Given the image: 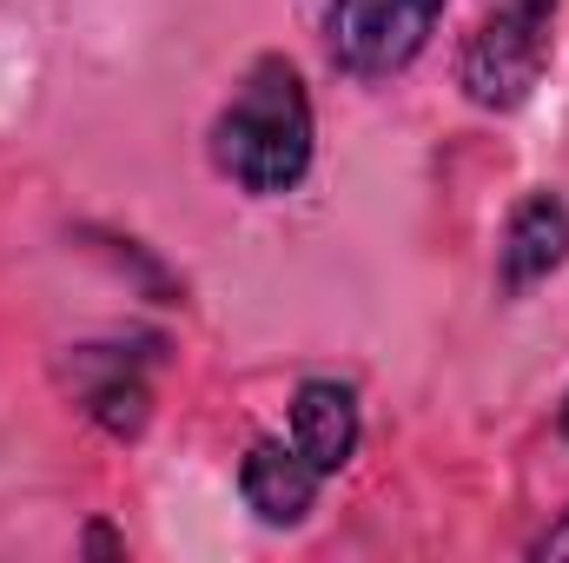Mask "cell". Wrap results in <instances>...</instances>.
<instances>
[{
  "label": "cell",
  "mask_w": 569,
  "mask_h": 563,
  "mask_svg": "<svg viewBox=\"0 0 569 563\" xmlns=\"http://www.w3.org/2000/svg\"><path fill=\"white\" fill-rule=\"evenodd\" d=\"M311 146H318V120H311L305 73L284 53H259L212 120V166L252 199H284L311 172Z\"/></svg>",
  "instance_id": "6da1fadb"
},
{
  "label": "cell",
  "mask_w": 569,
  "mask_h": 563,
  "mask_svg": "<svg viewBox=\"0 0 569 563\" xmlns=\"http://www.w3.org/2000/svg\"><path fill=\"white\" fill-rule=\"evenodd\" d=\"M550 40H557V0H490L457 53L463 100L483 113H517L550 67Z\"/></svg>",
  "instance_id": "7a4b0ae2"
},
{
  "label": "cell",
  "mask_w": 569,
  "mask_h": 563,
  "mask_svg": "<svg viewBox=\"0 0 569 563\" xmlns=\"http://www.w3.org/2000/svg\"><path fill=\"white\" fill-rule=\"evenodd\" d=\"M443 0H325V47L351 80H398L430 47Z\"/></svg>",
  "instance_id": "3957f363"
},
{
  "label": "cell",
  "mask_w": 569,
  "mask_h": 563,
  "mask_svg": "<svg viewBox=\"0 0 569 563\" xmlns=\"http://www.w3.org/2000/svg\"><path fill=\"white\" fill-rule=\"evenodd\" d=\"M67 385L80 398V412L100 424L107 437L133 444L152 418V385H146V358L127 345H80L67 358Z\"/></svg>",
  "instance_id": "277c9868"
},
{
  "label": "cell",
  "mask_w": 569,
  "mask_h": 563,
  "mask_svg": "<svg viewBox=\"0 0 569 563\" xmlns=\"http://www.w3.org/2000/svg\"><path fill=\"white\" fill-rule=\"evenodd\" d=\"M563 259H569V206L557 192H523L503 219V239H497V285L510 298H523L530 285L563 273Z\"/></svg>",
  "instance_id": "5b68a950"
},
{
  "label": "cell",
  "mask_w": 569,
  "mask_h": 563,
  "mask_svg": "<svg viewBox=\"0 0 569 563\" xmlns=\"http://www.w3.org/2000/svg\"><path fill=\"white\" fill-rule=\"evenodd\" d=\"M318 477H325V471H318L298 444H284V437H259V444L246 451V464H239V497H246V511H252L259 524L291 531V524L311 517V504H318Z\"/></svg>",
  "instance_id": "8992f818"
},
{
  "label": "cell",
  "mask_w": 569,
  "mask_h": 563,
  "mask_svg": "<svg viewBox=\"0 0 569 563\" xmlns=\"http://www.w3.org/2000/svg\"><path fill=\"white\" fill-rule=\"evenodd\" d=\"M358 437H365V418H358V392L338 385V378H305L291 392V444L331 477L358 457Z\"/></svg>",
  "instance_id": "52a82bcc"
},
{
  "label": "cell",
  "mask_w": 569,
  "mask_h": 563,
  "mask_svg": "<svg viewBox=\"0 0 569 563\" xmlns=\"http://www.w3.org/2000/svg\"><path fill=\"white\" fill-rule=\"evenodd\" d=\"M537 557H569V511H563V524H550L537 537Z\"/></svg>",
  "instance_id": "ba28073f"
},
{
  "label": "cell",
  "mask_w": 569,
  "mask_h": 563,
  "mask_svg": "<svg viewBox=\"0 0 569 563\" xmlns=\"http://www.w3.org/2000/svg\"><path fill=\"white\" fill-rule=\"evenodd\" d=\"M87 551H100V557H127V544H120L107 524H93V531H87Z\"/></svg>",
  "instance_id": "9c48e42d"
},
{
  "label": "cell",
  "mask_w": 569,
  "mask_h": 563,
  "mask_svg": "<svg viewBox=\"0 0 569 563\" xmlns=\"http://www.w3.org/2000/svg\"><path fill=\"white\" fill-rule=\"evenodd\" d=\"M557 424H563V437H569V398H563V418H557Z\"/></svg>",
  "instance_id": "30bf717a"
}]
</instances>
